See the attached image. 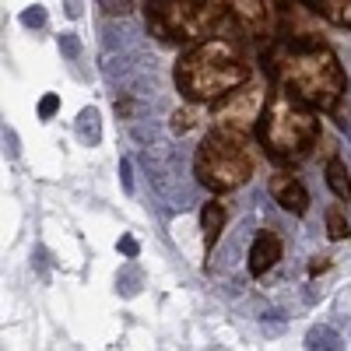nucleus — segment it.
I'll return each instance as SVG.
<instances>
[{
    "instance_id": "f257e3e1",
    "label": "nucleus",
    "mask_w": 351,
    "mask_h": 351,
    "mask_svg": "<svg viewBox=\"0 0 351 351\" xmlns=\"http://www.w3.org/2000/svg\"><path fill=\"white\" fill-rule=\"evenodd\" d=\"M263 71L278 88H285V92H291L319 112H334L348 95V71L341 56L327 43L306 32L274 39L263 53Z\"/></svg>"
},
{
    "instance_id": "f03ea898",
    "label": "nucleus",
    "mask_w": 351,
    "mask_h": 351,
    "mask_svg": "<svg viewBox=\"0 0 351 351\" xmlns=\"http://www.w3.org/2000/svg\"><path fill=\"white\" fill-rule=\"evenodd\" d=\"M253 77V64L243 53L239 43L221 39V36H208L193 43L172 71V84L186 102L197 106H211L221 95H228L232 88H239L243 81Z\"/></svg>"
},
{
    "instance_id": "7ed1b4c3",
    "label": "nucleus",
    "mask_w": 351,
    "mask_h": 351,
    "mask_svg": "<svg viewBox=\"0 0 351 351\" xmlns=\"http://www.w3.org/2000/svg\"><path fill=\"white\" fill-rule=\"evenodd\" d=\"M319 109L306 106L291 92H271L267 109L260 116L256 141L263 155L278 165H299L313 155L316 141H319Z\"/></svg>"
},
{
    "instance_id": "20e7f679",
    "label": "nucleus",
    "mask_w": 351,
    "mask_h": 351,
    "mask_svg": "<svg viewBox=\"0 0 351 351\" xmlns=\"http://www.w3.org/2000/svg\"><path fill=\"white\" fill-rule=\"evenodd\" d=\"M225 14L221 0H148L144 28L165 46H193L215 36Z\"/></svg>"
},
{
    "instance_id": "39448f33",
    "label": "nucleus",
    "mask_w": 351,
    "mask_h": 351,
    "mask_svg": "<svg viewBox=\"0 0 351 351\" xmlns=\"http://www.w3.org/2000/svg\"><path fill=\"white\" fill-rule=\"evenodd\" d=\"M193 176L211 193H232L246 186L253 180V155L246 148V137L211 130L193 152Z\"/></svg>"
},
{
    "instance_id": "423d86ee",
    "label": "nucleus",
    "mask_w": 351,
    "mask_h": 351,
    "mask_svg": "<svg viewBox=\"0 0 351 351\" xmlns=\"http://www.w3.org/2000/svg\"><path fill=\"white\" fill-rule=\"evenodd\" d=\"M267 81L263 77H250L239 88H232L228 95H221L218 102H211V130L232 134V137H250L260 127V116L267 109Z\"/></svg>"
},
{
    "instance_id": "0eeeda50",
    "label": "nucleus",
    "mask_w": 351,
    "mask_h": 351,
    "mask_svg": "<svg viewBox=\"0 0 351 351\" xmlns=\"http://www.w3.org/2000/svg\"><path fill=\"white\" fill-rule=\"evenodd\" d=\"M225 11L250 36H271V28H274L271 0H225Z\"/></svg>"
},
{
    "instance_id": "6e6552de",
    "label": "nucleus",
    "mask_w": 351,
    "mask_h": 351,
    "mask_svg": "<svg viewBox=\"0 0 351 351\" xmlns=\"http://www.w3.org/2000/svg\"><path fill=\"white\" fill-rule=\"evenodd\" d=\"M285 253V239L278 236V232L271 228H260L256 236L250 239V250H246V267L253 278H263V274H271L274 271V263L281 260Z\"/></svg>"
},
{
    "instance_id": "1a4fd4ad",
    "label": "nucleus",
    "mask_w": 351,
    "mask_h": 351,
    "mask_svg": "<svg viewBox=\"0 0 351 351\" xmlns=\"http://www.w3.org/2000/svg\"><path fill=\"white\" fill-rule=\"evenodd\" d=\"M271 197H274V204H278V208L281 211H288V215H295V218H302L306 211H309V190L295 180V176H291V172H274L271 176Z\"/></svg>"
},
{
    "instance_id": "9d476101",
    "label": "nucleus",
    "mask_w": 351,
    "mask_h": 351,
    "mask_svg": "<svg viewBox=\"0 0 351 351\" xmlns=\"http://www.w3.org/2000/svg\"><path fill=\"white\" fill-rule=\"evenodd\" d=\"M228 225V208L221 200H204L200 208V243H204V253H211L221 239V232Z\"/></svg>"
},
{
    "instance_id": "9b49d317",
    "label": "nucleus",
    "mask_w": 351,
    "mask_h": 351,
    "mask_svg": "<svg viewBox=\"0 0 351 351\" xmlns=\"http://www.w3.org/2000/svg\"><path fill=\"white\" fill-rule=\"evenodd\" d=\"M299 4H306L313 14L337 28H351V0H299Z\"/></svg>"
},
{
    "instance_id": "f8f14e48",
    "label": "nucleus",
    "mask_w": 351,
    "mask_h": 351,
    "mask_svg": "<svg viewBox=\"0 0 351 351\" xmlns=\"http://www.w3.org/2000/svg\"><path fill=\"white\" fill-rule=\"evenodd\" d=\"M144 267L137 263V256H127V263L120 271H116V295L120 299H134V295H141V288H144Z\"/></svg>"
},
{
    "instance_id": "ddd939ff",
    "label": "nucleus",
    "mask_w": 351,
    "mask_h": 351,
    "mask_svg": "<svg viewBox=\"0 0 351 351\" xmlns=\"http://www.w3.org/2000/svg\"><path fill=\"white\" fill-rule=\"evenodd\" d=\"M74 134H77V141L84 144V148H95V144L102 141V116H99L95 106H84V109L77 112Z\"/></svg>"
},
{
    "instance_id": "4468645a",
    "label": "nucleus",
    "mask_w": 351,
    "mask_h": 351,
    "mask_svg": "<svg viewBox=\"0 0 351 351\" xmlns=\"http://www.w3.org/2000/svg\"><path fill=\"white\" fill-rule=\"evenodd\" d=\"M324 176H327V186H330V193H334L337 200L351 204V172H348L344 158H327Z\"/></svg>"
},
{
    "instance_id": "2eb2a0df",
    "label": "nucleus",
    "mask_w": 351,
    "mask_h": 351,
    "mask_svg": "<svg viewBox=\"0 0 351 351\" xmlns=\"http://www.w3.org/2000/svg\"><path fill=\"white\" fill-rule=\"evenodd\" d=\"M306 348L309 351H337V348H344V337L327 324H316L306 330Z\"/></svg>"
},
{
    "instance_id": "dca6fc26",
    "label": "nucleus",
    "mask_w": 351,
    "mask_h": 351,
    "mask_svg": "<svg viewBox=\"0 0 351 351\" xmlns=\"http://www.w3.org/2000/svg\"><path fill=\"white\" fill-rule=\"evenodd\" d=\"M200 127V106L197 102H186L183 109H176L172 116H169V130L176 134V137H183V134H190V130H197Z\"/></svg>"
},
{
    "instance_id": "f3484780",
    "label": "nucleus",
    "mask_w": 351,
    "mask_h": 351,
    "mask_svg": "<svg viewBox=\"0 0 351 351\" xmlns=\"http://www.w3.org/2000/svg\"><path fill=\"white\" fill-rule=\"evenodd\" d=\"M348 236H351V225H348L344 211H341V208H330V211H327V239L341 243V239H348Z\"/></svg>"
},
{
    "instance_id": "a211bd4d",
    "label": "nucleus",
    "mask_w": 351,
    "mask_h": 351,
    "mask_svg": "<svg viewBox=\"0 0 351 351\" xmlns=\"http://www.w3.org/2000/svg\"><path fill=\"white\" fill-rule=\"evenodd\" d=\"M56 49H60L71 64H77V60H81V53H84V46H81L77 32H60V36H56Z\"/></svg>"
},
{
    "instance_id": "6ab92c4d",
    "label": "nucleus",
    "mask_w": 351,
    "mask_h": 351,
    "mask_svg": "<svg viewBox=\"0 0 351 351\" xmlns=\"http://www.w3.org/2000/svg\"><path fill=\"white\" fill-rule=\"evenodd\" d=\"M95 4H99L102 14H109V18H130V14H134V0H95Z\"/></svg>"
},
{
    "instance_id": "aec40b11",
    "label": "nucleus",
    "mask_w": 351,
    "mask_h": 351,
    "mask_svg": "<svg viewBox=\"0 0 351 351\" xmlns=\"http://www.w3.org/2000/svg\"><path fill=\"white\" fill-rule=\"evenodd\" d=\"M46 21H49V14H46L43 4H32V8L21 11V25L25 28H36V32H39V28H46Z\"/></svg>"
},
{
    "instance_id": "412c9836",
    "label": "nucleus",
    "mask_w": 351,
    "mask_h": 351,
    "mask_svg": "<svg viewBox=\"0 0 351 351\" xmlns=\"http://www.w3.org/2000/svg\"><path fill=\"white\" fill-rule=\"evenodd\" d=\"M4 155H8V162L21 158V137H18V130L11 123H4Z\"/></svg>"
},
{
    "instance_id": "4be33fe9",
    "label": "nucleus",
    "mask_w": 351,
    "mask_h": 351,
    "mask_svg": "<svg viewBox=\"0 0 351 351\" xmlns=\"http://www.w3.org/2000/svg\"><path fill=\"white\" fill-rule=\"evenodd\" d=\"M260 324H263V330H267V334H281V330L288 327V319H281V313L271 309V313H263V316H260Z\"/></svg>"
},
{
    "instance_id": "5701e85b",
    "label": "nucleus",
    "mask_w": 351,
    "mask_h": 351,
    "mask_svg": "<svg viewBox=\"0 0 351 351\" xmlns=\"http://www.w3.org/2000/svg\"><path fill=\"white\" fill-rule=\"evenodd\" d=\"M120 186L127 197H134V162L130 158H120Z\"/></svg>"
},
{
    "instance_id": "b1692460",
    "label": "nucleus",
    "mask_w": 351,
    "mask_h": 351,
    "mask_svg": "<svg viewBox=\"0 0 351 351\" xmlns=\"http://www.w3.org/2000/svg\"><path fill=\"white\" fill-rule=\"evenodd\" d=\"M56 109H60V95H43V102H39V120H53L56 116Z\"/></svg>"
},
{
    "instance_id": "393cba45",
    "label": "nucleus",
    "mask_w": 351,
    "mask_h": 351,
    "mask_svg": "<svg viewBox=\"0 0 351 351\" xmlns=\"http://www.w3.org/2000/svg\"><path fill=\"white\" fill-rule=\"evenodd\" d=\"M32 267H39V274L46 278V271H49V253H46V246H36V250H32Z\"/></svg>"
},
{
    "instance_id": "a878e982",
    "label": "nucleus",
    "mask_w": 351,
    "mask_h": 351,
    "mask_svg": "<svg viewBox=\"0 0 351 351\" xmlns=\"http://www.w3.org/2000/svg\"><path fill=\"white\" fill-rule=\"evenodd\" d=\"M116 250H120L123 256H137V253H141V246H137V239H134V236H120V243H116Z\"/></svg>"
},
{
    "instance_id": "bb28decb",
    "label": "nucleus",
    "mask_w": 351,
    "mask_h": 351,
    "mask_svg": "<svg viewBox=\"0 0 351 351\" xmlns=\"http://www.w3.org/2000/svg\"><path fill=\"white\" fill-rule=\"evenodd\" d=\"M330 271V256H313L309 260V274L316 278V274H327Z\"/></svg>"
},
{
    "instance_id": "cd10ccee",
    "label": "nucleus",
    "mask_w": 351,
    "mask_h": 351,
    "mask_svg": "<svg viewBox=\"0 0 351 351\" xmlns=\"http://www.w3.org/2000/svg\"><path fill=\"white\" fill-rule=\"evenodd\" d=\"M334 120H337V130H341V134L351 141V116H348L344 109H334Z\"/></svg>"
},
{
    "instance_id": "c85d7f7f",
    "label": "nucleus",
    "mask_w": 351,
    "mask_h": 351,
    "mask_svg": "<svg viewBox=\"0 0 351 351\" xmlns=\"http://www.w3.org/2000/svg\"><path fill=\"white\" fill-rule=\"evenodd\" d=\"M64 14L67 18H81V0H64Z\"/></svg>"
},
{
    "instance_id": "c756f323",
    "label": "nucleus",
    "mask_w": 351,
    "mask_h": 351,
    "mask_svg": "<svg viewBox=\"0 0 351 351\" xmlns=\"http://www.w3.org/2000/svg\"><path fill=\"white\" fill-rule=\"evenodd\" d=\"M337 109H344V112H348V116H351V99H348V95H344V106H337Z\"/></svg>"
}]
</instances>
